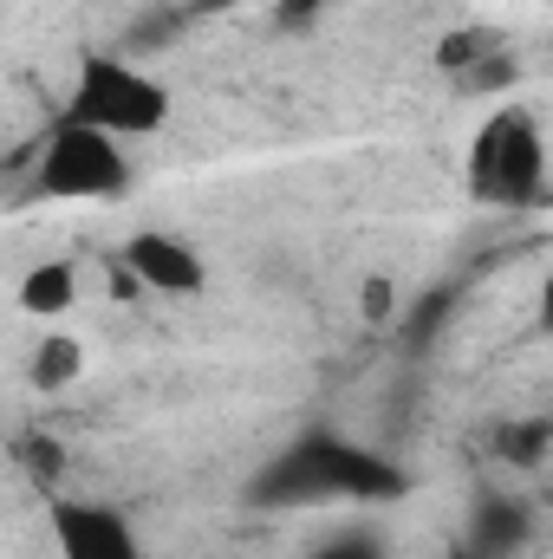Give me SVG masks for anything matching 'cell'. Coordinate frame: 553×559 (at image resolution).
<instances>
[{"mask_svg": "<svg viewBox=\"0 0 553 559\" xmlns=\"http://www.w3.org/2000/svg\"><path fill=\"white\" fill-rule=\"evenodd\" d=\"M20 462H26V475H33V481L52 495V475H59V449H52V442H26V449H20Z\"/></svg>", "mask_w": 553, "mask_h": 559, "instance_id": "obj_12", "label": "cell"}, {"mask_svg": "<svg viewBox=\"0 0 553 559\" xmlns=\"http://www.w3.org/2000/svg\"><path fill=\"white\" fill-rule=\"evenodd\" d=\"M502 455L521 462V468H541V455H548V423H515V429H502Z\"/></svg>", "mask_w": 553, "mask_h": 559, "instance_id": "obj_10", "label": "cell"}, {"mask_svg": "<svg viewBox=\"0 0 553 559\" xmlns=\"http://www.w3.org/2000/svg\"><path fill=\"white\" fill-rule=\"evenodd\" d=\"M33 176H39V195H52V202H118L138 169H131V150L118 138H105L92 124H72L59 111L46 124Z\"/></svg>", "mask_w": 553, "mask_h": 559, "instance_id": "obj_4", "label": "cell"}, {"mask_svg": "<svg viewBox=\"0 0 553 559\" xmlns=\"http://www.w3.org/2000/svg\"><path fill=\"white\" fill-rule=\"evenodd\" d=\"M66 118L118 143H143L169 124V85L125 52H85L66 92Z\"/></svg>", "mask_w": 553, "mask_h": 559, "instance_id": "obj_3", "label": "cell"}, {"mask_svg": "<svg viewBox=\"0 0 553 559\" xmlns=\"http://www.w3.org/2000/svg\"><path fill=\"white\" fill-rule=\"evenodd\" d=\"M268 13H274L280 33H313L319 13H326V0H268Z\"/></svg>", "mask_w": 553, "mask_h": 559, "instance_id": "obj_11", "label": "cell"}, {"mask_svg": "<svg viewBox=\"0 0 553 559\" xmlns=\"http://www.w3.org/2000/svg\"><path fill=\"white\" fill-rule=\"evenodd\" d=\"M391 312H398V286H391L385 274H372V280H365V319H372V325H385Z\"/></svg>", "mask_w": 553, "mask_h": 559, "instance_id": "obj_14", "label": "cell"}, {"mask_svg": "<svg viewBox=\"0 0 553 559\" xmlns=\"http://www.w3.org/2000/svg\"><path fill=\"white\" fill-rule=\"evenodd\" d=\"M79 378H85V345H79L72 332H46V338L33 345V358H26V384L46 391V397H59V391H72Z\"/></svg>", "mask_w": 553, "mask_h": 559, "instance_id": "obj_9", "label": "cell"}, {"mask_svg": "<svg viewBox=\"0 0 553 559\" xmlns=\"http://www.w3.org/2000/svg\"><path fill=\"white\" fill-rule=\"evenodd\" d=\"M125 274L138 280V293H156V299H202L209 293V261L202 248H189L183 235L169 228H138L125 241Z\"/></svg>", "mask_w": 553, "mask_h": 559, "instance_id": "obj_6", "label": "cell"}, {"mask_svg": "<svg viewBox=\"0 0 553 559\" xmlns=\"http://www.w3.org/2000/svg\"><path fill=\"white\" fill-rule=\"evenodd\" d=\"M469 540H475V559H515L534 540V501H521V495H489V501L475 508Z\"/></svg>", "mask_w": 553, "mask_h": 559, "instance_id": "obj_7", "label": "cell"}, {"mask_svg": "<svg viewBox=\"0 0 553 559\" xmlns=\"http://www.w3.org/2000/svg\"><path fill=\"white\" fill-rule=\"evenodd\" d=\"M242 7H268V0H183V20H222V13H242Z\"/></svg>", "mask_w": 553, "mask_h": 559, "instance_id": "obj_15", "label": "cell"}, {"mask_svg": "<svg viewBox=\"0 0 553 559\" xmlns=\"http://www.w3.org/2000/svg\"><path fill=\"white\" fill-rule=\"evenodd\" d=\"M72 299H79V267L72 261H33L13 286V306L26 319H66Z\"/></svg>", "mask_w": 553, "mask_h": 559, "instance_id": "obj_8", "label": "cell"}, {"mask_svg": "<svg viewBox=\"0 0 553 559\" xmlns=\"http://www.w3.org/2000/svg\"><path fill=\"white\" fill-rule=\"evenodd\" d=\"M306 559H385V547L372 534H345V540H326L319 554H306Z\"/></svg>", "mask_w": 553, "mask_h": 559, "instance_id": "obj_13", "label": "cell"}, {"mask_svg": "<svg viewBox=\"0 0 553 559\" xmlns=\"http://www.w3.org/2000/svg\"><path fill=\"white\" fill-rule=\"evenodd\" d=\"M404 468L339 429H306L248 481L255 508H326V501H398Z\"/></svg>", "mask_w": 553, "mask_h": 559, "instance_id": "obj_1", "label": "cell"}, {"mask_svg": "<svg viewBox=\"0 0 553 559\" xmlns=\"http://www.w3.org/2000/svg\"><path fill=\"white\" fill-rule=\"evenodd\" d=\"M52 554L59 559H143V540L125 508L92 501V495H52L46 501Z\"/></svg>", "mask_w": 553, "mask_h": 559, "instance_id": "obj_5", "label": "cell"}, {"mask_svg": "<svg viewBox=\"0 0 553 559\" xmlns=\"http://www.w3.org/2000/svg\"><path fill=\"white\" fill-rule=\"evenodd\" d=\"M469 195L482 209H502V215L548 209L553 176H548V138H541L534 111L502 105V111L482 118V131L469 143Z\"/></svg>", "mask_w": 553, "mask_h": 559, "instance_id": "obj_2", "label": "cell"}]
</instances>
